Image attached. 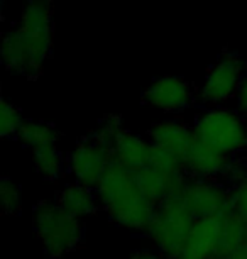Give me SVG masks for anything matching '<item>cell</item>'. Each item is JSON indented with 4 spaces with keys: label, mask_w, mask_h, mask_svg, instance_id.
Masks as SVG:
<instances>
[{
    "label": "cell",
    "mask_w": 247,
    "mask_h": 259,
    "mask_svg": "<svg viewBox=\"0 0 247 259\" xmlns=\"http://www.w3.org/2000/svg\"><path fill=\"white\" fill-rule=\"evenodd\" d=\"M220 217L196 219L186 246L178 259H224L220 247Z\"/></svg>",
    "instance_id": "obj_11"
},
{
    "label": "cell",
    "mask_w": 247,
    "mask_h": 259,
    "mask_svg": "<svg viewBox=\"0 0 247 259\" xmlns=\"http://www.w3.org/2000/svg\"><path fill=\"white\" fill-rule=\"evenodd\" d=\"M222 234H220V247L222 256L227 257L229 254L239 251L244 247V239L247 231V221L235 210H230L220 217Z\"/></svg>",
    "instance_id": "obj_18"
},
{
    "label": "cell",
    "mask_w": 247,
    "mask_h": 259,
    "mask_svg": "<svg viewBox=\"0 0 247 259\" xmlns=\"http://www.w3.org/2000/svg\"><path fill=\"white\" fill-rule=\"evenodd\" d=\"M112 151L104 146L93 134L81 139L68 154V171L75 182L96 188L109 166L112 164Z\"/></svg>",
    "instance_id": "obj_8"
},
{
    "label": "cell",
    "mask_w": 247,
    "mask_h": 259,
    "mask_svg": "<svg viewBox=\"0 0 247 259\" xmlns=\"http://www.w3.org/2000/svg\"><path fill=\"white\" fill-rule=\"evenodd\" d=\"M139 187L142 192L153 200L154 203H159L161 200L180 195L188 182V173L183 171H169L158 166L147 164L146 168L135 173Z\"/></svg>",
    "instance_id": "obj_12"
},
{
    "label": "cell",
    "mask_w": 247,
    "mask_h": 259,
    "mask_svg": "<svg viewBox=\"0 0 247 259\" xmlns=\"http://www.w3.org/2000/svg\"><path fill=\"white\" fill-rule=\"evenodd\" d=\"M142 102L166 114H180L193 104V89L181 76L156 78L144 90Z\"/></svg>",
    "instance_id": "obj_9"
},
{
    "label": "cell",
    "mask_w": 247,
    "mask_h": 259,
    "mask_svg": "<svg viewBox=\"0 0 247 259\" xmlns=\"http://www.w3.org/2000/svg\"><path fill=\"white\" fill-rule=\"evenodd\" d=\"M58 138H60V134L55 129V125L42 120H24L21 131L17 134V139L21 141V144L31 149L56 144Z\"/></svg>",
    "instance_id": "obj_19"
},
{
    "label": "cell",
    "mask_w": 247,
    "mask_h": 259,
    "mask_svg": "<svg viewBox=\"0 0 247 259\" xmlns=\"http://www.w3.org/2000/svg\"><path fill=\"white\" fill-rule=\"evenodd\" d=\"M224 259H247V251H245L244 247H242V249H239V251L229 254V256L224 257Z\"/></svg>",
    "instance_id": "obj_26"
},
{
    "label": "cell",
    "mask_w": 247,
    "mask_h": 259,
    "mask_svg": "<svg viewBox=\"0 0 247 259\" xmlns=\"http://www.w3.org/2000/svg\"><path fill=\"white\" fill-rule=\"evenodd\" d=\"M95 190L100 208L117 226L132 232L146 231L158 203L142 192L134 171L112 163Z\"/></svg>",
    "instance_id": "obj_1"
},
{
    "label": "cell",
    "mask_w": 247,
    "mask_h": 259,
    "mask_svg": "<svg viewBox=\"0 0 247 259\" xmlns=\"http://www.w3.org/2000/svg\"><path fill=\"white\" fill-rule=\"evenodd\" d=\"M230 187V197H232V210L247 221V175H244L235 183L229 185Z\"/></svg>",
    "instance_id": "obj_23"
},
{
    "label": "cell",
    "mask_w": 247,
    "mask_h": 259,
    "mask_svg": "<svg viewBox=\"0 0 247 259\" xmlns=\"http://www.w3.org/2000/svg\"><path fill=\"white\" fill-rule=\"evenodd\" d=\"M195 221L181 193L173 195L156 205V212L144 236L166 259H178L186 246Z\"/></svg>",
    "instance_id": "obj_3"
},
{
    "label": "cell",
    "mask_w": 247,
    "mask_h": 259,
    "mask_svg": "<svg viewBox=\"0 0 247 259\" xmlns=\"http://www.w3.org/2000/svg\"><path fill=\"white\" fill-rule=\"evenodd\" d=\"M244 249L247 251V231H245V239H244Z\"/></svg>",
    "instance_id": "obj_27"
},
{
    "label": "cell",
    "mask_w": 247,
    "mask_h": 259,
    "mask_svg": "<svg viewBox=\"0 0 247 259\" xmlns=\"http://www.w3.org/2000/svg\"><path fill=\"white\" fill-rule=\"evenodd\" d=\"M235 158L237 156L224 154L200 141H195L191 149L185 156V169L190 178L225 182Z\"/></svg>",
    "instance_id": "obj_10"
},
{
    "label": "cell",
    "mask_w": 247,
    "mask_h": 259,
    "mask_svg": "<svg viewBox=\"0 0 247 259\" xmlns=\"http://www.w3.org/2000/svg\"><path fill=\"white\" fill-rule=\"evenodd\" d=\"M56 202L66 212H70L78 219L91 217L100 208V200L98 195H96V190L78 182H73L66 185V187H63L58 192Z\"/></svg>",
    "instance_id": "obj_16"
},
{
    "label": "cell",
    "mask_w": 247,
    "mask_h": 259,
    "mask_svg": "<svg viewBox=\"0 0 247 259\" xmlns=\"http://www.w3.org/2000/svg\"><path fill=\"white\" fill-rule=\"evenodd\" d=\"M32 161L37 173L50 182L60 180L68 169V158L63 156L61 151L56 148V144L32 149Z\"/></svg>",
    "instance_id": "obj_17"
},
{
    "label": "cell",
    "mask_w": 247,
    "mask_h": 259,
    "mask_svg": "<svg viewBox=\"0 0 247 259\" xmlns=\"http://www.w3.org/2000/svg\"><path fill=\"white\" fill-rule=\"evenodd\" d=\"M24 124L21 110L7 100L0 104V134L4 138H17L19 131Z\"/></svg>",
    "instance_id": "obj_20"
},
{
    "label": "cell",
    "mask_w": 247,
    "mask_h": 259,
    "mask_svg": "<svg viewBox=\"0 0 247 259\" xmlns=\"http://www.w3.org/2000/svg\"><path fill=\"white\" fill-rule=\"evenodd\" d=\"M127 259H166V257L161 252H158L156 249H153V251H137L130 254Z\"/></svg>",
    "instance_id": "obj_25"
},
{
    "label": "cell",
    "mask_w": 247,
    "mask_h": 259,
    "mask_svg": "<svg viewBox=\"0 0 247 259\" xmlns=\"http://www.w3.org/2000/svg\"><path fill=\"white\" fill-rule=\"evenodd\" d=\"M181 197L195 219L222 217L232 210L230 187L222 180L188 178Z\"/></svg>",
    "instance_id": "obj_7"
},
{
    "label": "cell",
    "mask_w": 247,
    "mask_h": 259,
    "mask_svg": "<svg viewBox=\"0 0 247 259\" xmlns=\"http://www.w3.org/2000/svg\"><path fill=\"white\" fill-rule=\"evenodd\" d=\"M247 63L235 53L227 51L208 68L198 92V99L205 107H222L235 99L244 76Z\"/></svg>",
    "instance_id": "obj_5"
},
{
    "label": "cell",
    "mask_w": 247,
    "mask_h": 259,
    "mask_svg": "<svg viewBox=\"0 0 247 259\" xmlns=\"http://www.w3.org/2000/svg\"><path fill=\"white\" fill-rule=\"evenodd\" d=\"M34 66L42 71V65L51 53L53 45V11L50 0H27L17 24Z\"/></svg>",
    "instance_id": "obj_6"
},
{
    "label": "cell",
    "mask_w": 247,
    "mask_h": 259,
    "mask_svg": "<svg viewBox=\"0 0 247 259\" xmlns=\"http://www.w3.org/2000/svg\"><path fill=\"white\" fill-rule=\"evenodd\" d=\"M32 226L37 241L51 259H60L76 251L83 242L81 219L66 212L53 200H42L34 207Z\"/></svg>",
    "instance_id": "obj_2"
},
{
    "label": "cell",
    "mask_w": 247,
    "mask_h": 259,
    "mask_svg": "<svg viewBox=\"0 0 247 259\" xmlns=\"http://www.w3.org/2000/svg\"><path fill=\"white\" fill-rule=\"evenodd\" d=\"M0 53H2L4 66H6L7 71H11L12 75L27 76V78H37L41 75V71L34 66L31 55H29L21 34L17 32L16 27L4 34Z\"/></svg>",
    "instance_id": "obj_15"
},
{
    "label": "cell",
    "mask_w": 247,
    "mask_h": 259,
    "mask_svg": "<svg viewBox=\"0 0 247 259\" xmlns=\"http://www.w3.org/2000/svg\"><path fill=\"white\" fill-rule=\"evenodd\" d=\"M0 203L6 215H17L21 212L22 193L17 183H14L11 178H2L0 182Z\"/></svg>",
    "instance_id": "obj_21"
},
{
    "label": "cell",
    "mask_w": 247,
    "mask_h": 259,
    "mask_svg": "<svg viewBox=\"0 0 247 259\" xmlns=\"http://www.w3.org/2000/svg\"><path fill=\"white\" fill-rule=\"evenodd\" d=\"M151 151V141H146L140 136H135L129 133V131L122 129V133L119 134V138L115 139L112 146V161L125 169L137 173V171L146 168L149 164Z\"/></svg>",
    "instance_id": "obj_14"
},
{
    "label": "cell",
    "mask_w": 247,
    "mask_h": 259,
    "mask_svg": "<svg viewBox=\"0 0 247 259\" xmlns=\"http://www.w3.org/2000/svg\"><path fill=\"white\" fill-rule=\"evenodd\" d=\"M122 129L124 127H122V122H120L119 117L109 115L100 122L98 127H96V131L93 133V136L100 141L102 144L107 146V148L112 151V146L115 143V139L119 138V134L122 133Z\"/></svg>",
    "instance_id": "obj_22"
},
{
    "label": "cell",
    "mask_w": 247,
    "mask_h": 259,
    "mask_svg": "<svg viewBox=\"0 0 247 259\" xmlns=\"http://www.w3.org/2000/svg\"><path fill=\"white\" fill-rule=\"evenodd\" d=\"M149 141L154 146L171 151L173 154L180 156L185 161V156L191 149L193 143L196 141L193 125H188L186 122L180 119H166L159 120L149 127Z\"/></svg>",
    "instance_id": "obj_13"
},
{
    "label": "cell",
    "mask_w": 247,
    "mask_h": 259,
    "mask_svg": "<svg viewBox=\"0 0 247 259\" xmlns=\"http://www.w3.org/2000/svg\"><path fill=\"white\" fill-rule=\"evenodd\" d=\"M196 141L229 156L247 151V117L239 110L208 107L193 122Z\"/></svg>",
    "instance_id": "obj_4"
},
{
    "label": "cell",
    "mask_w": 247,
    "mask_h": 259,
    "mask_svg": "<svg viewBox=\"0 0 247 259\" xmlns=\"http://www.w3.org/2000/svg\"><path fill=\"white\" fill-rule=\"evenodd\" d=\"M235 104H237V110L244 117H247V75L244 76V80H242L239 87V92L235 95Z\"/></svg>",
    "instance_id": "obj_24"
}]
</instances>
